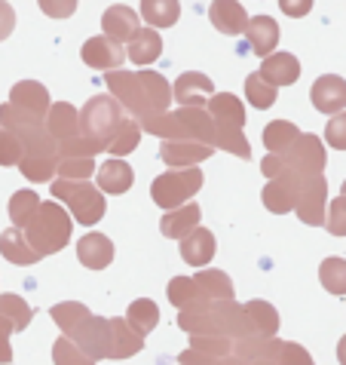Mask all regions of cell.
<instances>
[{
	"label": "cell",
	"mask_w": 346,
	"mask_h": 365,
	"mask_svg": "<svg viewBox=\"0 0 346 365\" xmlns=\"http://www.w3.org/2000/svg\"><path fill=\"white\" fill-rule=\"evenodd\" d=\"M126 322L135 329L141 338L150 334L157 326H159V307L154 304V298H138L129 304V313H126Z\"/></svg>",
	"instance_id": "35"
},
{
	"label": "cell",
	"mask_w": 346,
	"mask_h": 365,
	"mask_svg": "<svg viewBox=\"0 0 346 365\" xmlns=\"http://www.w3.org/2000/svg\"><path fill=\"white\" fill-rule=\"evenodd\" d=\"M110 329V347H108V359H129L135 353L145 350V338L126 322V317H114L108 319Z\"/></svg>",
	"instance_id": "19"
},
{
	"label": "cell",
	"mask_w": 346,
	"mask_h": 365,
	"mask_svg": "<svg viewBox=\"0 0 346 365\" xmlns=\"http://www.w3.org/2000/svg\"><path fill=\"white\" fill-rule=\"evenodd\" d=\"M13 28H16V9L6 0H0V40H6L13 34Z\"/></svg>",
	"instance_id": "49"
},
{
	"label": "cell",
	"mask_w": 346,
	"mask_h": 365,
	"mask_svg": "<svg viewBox=\"0 0 346 365\" xmlns=\"http://www.w3.org/2000/svg\"><path fill=\"white\" fill-rule=\"evenodd\" d=\"M298 185L300 178L294 175V172L285 169L279 178H270L267 187H263V206H267L273 215H288V212H294V197H298Z\"/></svg>",
	"instance_id": "15"
},
{
	"label": "cell",
	"mask_w": 346,
	"mask_h": 365,
	"mask_svg": "<svg viewBox=\"0 0 346 365\" xmlns=\"http://www.w3.org/2000/svg\"><path fill=\"white\" fill-rule=\"evenodd\" d=\"M199 227V206L196 202H184V206H178L175 212H166L159 221V230L162 237L169 240H184L190 230Z\"/></svg>",
	"instance_id": "28"
},
{
	"label": "cell",
	"mask_w": 346,
	"mask_h": 365,
	"mask_svg": "<svg viewBox=\"0 0 346 365\" xmlns=\"http://www.w3.org/2000/svg\"><path fill=\"white\" fill-rule=\"evenodd\" d=\"M193 282L206 301H233V282L224 270H199V277H193Z\"/></svg>",
	"instance_id": "32"
},
{
	"label": "cell",
	"mask_w": 346,
	"mask_h": 365,
	"mask_svg": "<svg viewBox=\"0 0 346 365\" xmlns=\"http://www.w3.org/2000/svg\"><path fill=\"white\" fill-rule=\"evenodd\" d=\"M77 258L80 264L89 270H105L110 261H114V242H110L105 233H83L77 240Z\"/></svg>",
	"instance_id": "20"
},
{
	"label": "cell",
	"mask_w": 346,
	"mask_h": 365,
	"mask_svg": "<svg viewBox=\"0 0 346 365\" xmlns=\"http://www.w3.org/2000/svg\"><path fill=\"white\" fill-rule=\"evenodd\" d=\"M218 252V242H215V233L206 230V227H196L190 230L184 240H181V258L187 261L190 267H206Z\"/></svg>",
	"instance_id": "25"
},
{
	"label": "cell",
	"mask_w": 346,
	"mask_h": 365,
	"mask_svg": "<svg viewBox=\"0 0 346 365\" xmlns=\"http://www.w3.org/2000/svg\"><path fill=\"white\" fill-rule=\"evenodd\" d=\"M40 206V197L34 194V190H16L13 197H9V221H13V227L22 230L28 221L34 218V212Z\"/></svg>",
	"instance_id": "38"
},
{
	"label": "cell",
	"mask_w": 346,
	"mask_h": 365,
	"mask_svg": "<svg viewBox=\"0 0 346 365\" xmlns=\"http://www.w3.org/2000/svg\"><path fill=\"white\" fill-rule=\"evenodd\" d=\"M190 350L193 353H202V356H230L233 353V341L230 338H221V334H190Z\"/></svg>",
	"instance_id": "42"
},
{
	"label": "cell",
	"mask_w": 346,
	"mask_h": 365,
	"mask_svg": "<svg viewBox=\"0 0 346 365\" xmlns=\"http://www.w3.org/2000/svg\"><path fill=\"white\" fill-rule=\"evenodd\" d=\"M56 172L68 181H89L95 175V157H58Z\"/></svg>",
	"instance_id": "41"
},
{
	"label": "cell",
	"mask_w": 346,
	"mask_h": 365,
	"mask_svg": "<svg viewBox=\"0 0 346 365\" xmlns=\"http://www.w3.org/2000/svg\"><path fill=\"white\" fill-rule=\"evenodd\" d=\"M294 212L310 227L325 225V212H328V181H325V175L300 178L298 197H294Z\"/></svg>",
	"instance_id": "11"
},
{
	"label": "cell",
	"mask_w": 346,
	"mask_h": 365,
	"mask_svg": "<svg viewBox=\"0 0 346 365\" xmlns=\"http://www.w3.org/2000/svg\"><path fill=\"white\" fill-rule=\"evenodd\" d=\"M0 255H4L9 264H19V267H28V264H37V261H43L31 249V242L25 240V233L19 227H9L0 233Z\"/></svg>",
	"instance_id": "27"
},
{
	"label": "cell",
	"mask_w": 346,
	"mask_h": 365,
	"mask_svg": "<svg viewBox=\"0 0 346 365\" xmlns=\"http://www.w3.org/2000/svg\"><path fill=\"white\" fill-rule=\"evenodd\" d=\"M319 279L322 289L331 292V295H346V261L343 258H325L319 267Z\"/></svg>",
	"instance_id": "40"
},
{
	"label": "cell",
	"mask_w": 346,
	"mask_h": 365,
	"mask_svg": "<svg viewBox=\"0 0 346 365\" xmlns=\"http://www.w3.org/2000/svg\"><path fill=\"white\" fill-rule=\"evenodd\" d=\"M43 129L56 138V145H68L77 135H83L80 133V110L74 105H68V101H56V105H49Z\"/></svg>",
	"instance_id": "18"
},
{
	"label": "cell",
	"mask_w": 346,
	"mask_h": 365,
	"mask_svg": "<svg viewBox=\"0 0 346 365\" xmlns=\"http://www.w3.org/2000/svg\"><path fill=\"white\" fill-rule=\"evenodd\" d=\"M22 233H25V240L31 242V249L37 252V255L46 258V255L62 252L70 242L74 221H70L65 206H56V202L49 200V202H40L37 212H34V218L28 221Z\"/></svg>",
	"instance_id": "4"
},
{
	"label": "cell",
	"mask_w": 346,
	"mask_h": 365,
	"mask_svg": "<svg viewBox=\"0 0 346 365\" xmlns=\"http://www.w3.org/2000/svg\"><path fill=\"white\" fill-rule=\"evenodd\" d=\"M123 120H126V110L114 96H93L83 105V110H80V133L98 141L101 148H108V141L114 138Z\"/></svg>",
	"instance_id": "6"
},
{
	"label": "cell",
	"mask_w": 346,
	"mask_h": 365,
	"mask_svg": "<svg viewBox=\"0 0 346 365\" xmlns=\"http://www.w3.org/2000/svg\"><path fill=\"white\" fill-rule=\"evenodd\" d=\"M162 56V37L154 31V28H138V34L126 43V58L138 68L154 65Z\"/></svg>",
	"instance_id": "26"
},
{
	"label": "cell",
	"mask_w": 346,
	"mask_h": 365,
	"mask_svg": "<svg viewBox=\"0 0 346 365\" xmlns=\"http://www.w3.org/2000/svg\"><path fill=\"white\" fill-rule=\"evenodd\" d=\"M166 295L172 301V307H178V313H187V310H206L211 301L202 298V292L196 289L193 277H175L169 279V289Z\"/></svg>",
	"instance_id": "29"
},
{
	"label": "cell",
	"mask_w": 346,
	"mask_h": 365,
	"mask_svg": "<svg viewBox=\"0 0 346 365\" xmlns=\"http://www.w3.org/2000/svg\"><path fill=\"white\" fill-rule=\"evenodd\" d=\"M53 185V200H62L68 206V215L77 218V225L83 227H95L108 212V200L105 194L93 185V181H49Z\"/></svg>",
	"instance_id": "5"
},
{
	"label": "cell",
	"mask_w": 346,
	"mask_h": 365,
	"mask_svg": "<svg viewBox=\"0 0 346 365\" xmlns=\"http://www.w3.org/2000/svg\"><path fill=\"white\" fill-rule=\"evenodd\" d=\"M0 126L19 138V148H22L19 172H22L28 181H53V172L58 166L56 138L49 135L43 126H31V123H25L22 117H16L9 105H0Z\"/></svg>",
	"instance_id": "1"
},
{
	"label": "cell",
	"mask_w": 346,
	"mask_h": 365,
	"mask_svg": "<svg viewBox=\"0 0 346 365\" xmlns=\"http://www.w3.org/2000/svg\"><path fill=\"white\" fill-rule=\"evenodd\" d=\"M19 157H22L19 138L0 126V166H19Z\"/></svg>",
	"instance_id": "46"
},
{
	"label": "cell",
	"mask_w": 346,
	"mask_h": 365,
	"mask_svg": "<svg viewBox=\"0 0 346 365\" xmlns=\"http://www.w3.org/2000/svg\"><path fill=\"white\" fill-rule=\"evenodd\" d=\"M337 362H340V365H346V334H343L340 344H337Z\"/></svg>",
	"instance_id": "52"
},
{
	"label": "cell",
	"mask_w": 346,
	"mask_h": 365,
	"mask_svg": "<svg viewBox=\"0 0 346 365\" xmlns=\"http://www.w3.org/2000/svg\"><path fill=\"white\" fill-rule=\"evenodd\" d=\"M138 141H141V123L138 120H132V117H126L123 123H120V129L114 133V138L108 141V148H105V154H110V157H126V154H132V150L138 148Z\"/></svg>",
	"instance_id": "37"
},
{
	"label": "cell",
	"mask_w": 346,
	"mask_h": 365,
	"mask_svg": "<svg viewBox=\"0 0 346 365\" xmlns=\"http://www.w3.org/2000/svg\"><path fill=\"white\" fill-rule=\"evenodd\" d=\"M325 141L334 148V150H346V110L334 114L325 126Z\"/></svg>",
	"instance_id": "45"
},
{
	"label": "cell",
	"mask_w": 346,
	"mask_h": 365,
	"mask_svg": "<svg viewBox=\"0 0 346 365\" xmlns=\"http://www.w3.org/2000/svg\"><path fill=\"white\" fill-rule=\"evenodd\" d=\"M233 356H239L242 362L254 359H267L273 365H315L313 356L300 344L282 341V338H246L233 344Z\"/></svg>",
	"instance_id": "7"
},
{
	"label": "cell",
	"mask_w": 346,
	"mask_h": 365,
	"mask_svg": "<svg viewBox=\"0 0 346 365\" xmlns=\"http://www.w3.org/2000/svg\"><path fill=\"white\" fill-rule=\"evenodd\" d=\"M276 96H279V89L273 86V83H267V80H263L258 71H251V74L246 77V98H248L251 108L267 110V108H273Z\"/></svg>",
	"instance_id": "39"
},
{
	"label": "cell",
	"mask_w": 346,
	"mask_h": 365,
	"mask_svg": "<svg viewBox=\"0 0 346 365\" xmlns=\"http://www.w3.org/2000/svg\"><path fill=\"white\" fill-rule=\"evenodd\" d=\"M340 197H346V181H343V187H340Z\"/></svg>",
	"instance_id": "54"
},
{
	"label": "cell",
	"mask_w": 346,
	"mask_h": 365,
	"mask_svg": "<svg viewBox=\"0 0 346 365\" xmlns=\"http://www.w3.org/2000/svg\"><path fill=\"white\" fill-rule=\"evenodd\" d=\"M141 16L147 28H172L181 16L178 0H141Z\"/></svg>",
	"instance_id": "33"
},
{
	"label": "cell",
	"mask_w": 346,
	"mask_h": 365,
	"mask_svg": "<svg viewBox=\"0 0 346 365\" xmlns=\"http://www.w3.org/2000/svg\"><path fill=\"white\" fill-rule=\"evenodd\" d=\"M279 9L285 16H291V19H300V16H307L313 9V0H279Z\"/></svg>",
	"instance_id": "50"
},
{
	"label": "cell",
	"mask_w": 346,
	"mask_h": 365,
	"mask_svg": "<svg viewBox=\"0 0 346 365\" xmlns=\"http://www.w3.org/2000/svg\"><path fill=\"white\" fill-rule=\"evenodd\" d=\"M141 133L159 135L162 141H202L215 148V123L206 108H175L166 110L147 123H141ZM218 150V148H215Z\"/></svg>",
	"instance_id": "2"
},
{
	"label": "cell",
	"mask_w": 346,
	"mask_h": 365,
	"mask_svg": "<svg viewBox=\"0 0 346 365\" xmlns=\"http://www.w3.org/2000/svg\"><path fill=\"white\" fill-rule=\"evenodd\" d=\"M258 74L276 89L279 86H291V83H298V77H300V62L291 53H270L261 62Z\"/></svg>",
	"instance_id": "24"
},
{
	"label": "cell",
	"mask_w": 346,
	"mask_h": 365,
	"mask_svg": "<svg viewBox=\"0 0 346 365\" xmlns=\"http://www.w3.org/2000/svg\"><path fill=\"white\" fill-rule=\"evenodd\" d=\"M310 98H313V108L319 110V114H331V117L340 114L346 108V80L337 74H322L313 83Z\"/></svg>",
	"instance_id": "14"
},
{
	"label": "cell",
	"mask_w": 346,
	"mask_h": 365,
	"mask_svg": "<svg viewBox=\"0 0 346 365\" xmlns=\"http://www.w3.org/2000/svg\"><path fill=\"white\" fill-rule=\"evenodd\" d=\"M282 163L288 172H294L298 178H313V175H325V163H328V154H325V145L319 135L313 133H300L298 141L285 150Z\"/></svg>",
	"instance_id": "9"
},
{
	"label": "cell",
	"mask_w": 346,
	"mask_h": 365,
	"mask_svg": "<svg viewBox=\"0 0 346 365\" xmlns=\"http://www.w3.org/2000/svg\"><path fill=\"white\" fill-rule=\"evenodd\" d=\"M49 317H53V322L62 329L65 338H74V334L89 322L93 310H89L86 304H80V301H62V304H53Z\"/></svg>",
	"instance_id": "30"
},
{
	"label": "cell",
	"mask_w": 346,
	"mask_h": 365,
	"mask_svg": "<svg viewBox=\"0 0 346 365\" xmlns=\"http://www.w3.org/2000/svg\"><path fill=\"white\" fill-rule=\"evenodd\" d=\"M209 19H211V25H215L221 34H227V37L242 34L246 31V25H248V13L242 9L239 0H211Z\"/></svg>",
	"instance_id": "21"
},
{
	"label": "cell",
	"mask_w": 346,
	"mask_h": 365,
	"mask_svg": "<svg viewBox=\"0 0 346 365\" xmlns=\"http://www.w3.org/2000/svg\"><path fill=\"white\" fill-rule=\"evenodd\" d=\"M9 334H13V326L0 317V365L13 362V347H9Z\"/></svg>",
	"instance_id": "48"
},
{
	"label": "cell",
	"mask_w": 346,
	"mask_h": 365,
	"mask_svg": "<svg viewBox=\"0 0 346 365\" xmlns=\"http://www.w3.org/2000/svg\"><path fill=\"white\" fill-rule=\"evenodd\" d=\"M246 365H273V362H267V359H254V362H246Z\"/></svg>",
	"instance_id": "53"
},
{
	"label": "cell",
	"mask_w": 346,
	"mask_h": 365,
	"mask_svg": "<svg viewBox=\"0 0 346 365\" xmlns=\"http://www.w3.org/2000/svg\"><path fill=\"white\" fill-rule=\"evenodd\" d=\"M9 108H13L16 117H22L25 123L31 126H43L46 123V114H49V93L43 83L37 80H22L9 89Z\"/></svg>",
	"instance_id": "10"
},
{
	"label": "cell",
	"mask_w": 346,
	"mask_h": 365,
	"mask_svg": "<svg viewBox=\"0 0 346 365\" xmlns=\"http://www.w3.org/2000/svg\"><path fill=\"white\" fill-rule=\"evenodd\" d=\"M206 110H209L211 123H215V148L227 150L233 157L248 160L251 145L246 133H242V126H246V108H242V101L233 93H218L209 98Z\"/></svg>",
	"instance_id": "3"
},
{
	"label": "cell",
	"mask_w": 346,
	"mask_h": 365,
	"mask_svg": "<svg viewBox=\"0 0 346 365\" xmlns=\"http://www.w3.org/2000/svg\"><path fill=\"white\" fill-rule=\"evenodd\" d=\"M202 172L199 166L193 169H169L162 172V175L154 178V185H150V197H154L157 206L162 209H178L184 206V202H190L193 197L199 194L202 187Z\"/></svg>",
	"instance_id": "8"
},
{
	"label": "cell",
	"mask_w": 346,
	"mask_h": 365,
	"mask_svg": "<svg viewBox=\"0 0 346 365\" xmlns=\"http://www.w3.org/2000/svg\"><path fill=\"white\" fill-rule=\"evenodd\" d=\"M211 96H215V83L199 71H184L172 86V98L181 108H206Z\"/></svg>",
	"instance_id": "12"
},
{
	"label": "cell",
	"mask_w": 346,
	"mask_h": 365,
	"mask_svg": "<svg viewBox=\"0 0 346 365\" xmlns=\"http://www.w3.org/2000/svg\"><path fill=\"white\" fill-rule=\"evenodd\" d=\"M300 129L288 123V120H273V123L263 126V148L270 150V154H285L294 141H298Z\"/></svg>",
	"instance_id": "36"
},
{
	"label": "cell",
	"mask_w": 346,
	"mask_h": 365,
	"mask_svg": "<svg viewBox=\"0 0 346 365\" xmlns=\"http://www.w3.org/2000/svg\"><path fill=\"white\" fill-rule=\"evenodd\" d=\"M80 58H83L89 68L105 71L108 74V71H120V65L126 62V49L108 37H93L83 43V49H80Z\"/></svg>",
	"instance_id": "17"
},
{
	"label": "cell",
	"mask_w": 346,
	"mask_h": 365,
	"mask_svg": "<svg viewBox=\"0 0 346 365\" xmlns=\"http://www.w3.org/2000/svg\"><path fill=\"white\" fill-rule=\"evenodd\" d=\"M242 34L248 37V46H251L254 56L267 58L270 53H276V43H279V25H276V19H270V16H251Z\"/></svg>",
	"instance_id": "22"
},
{
	"label": "cell",
	"mask_w": 346,
	"mask_h": 365,
	"mask_svg": "<svg viewBox=\"0 0 346 365\" xmlns=\"http://www.w3.org/2000/svg\"><path fill=\"white\" fill-rule=\"evenodd\" d=\"M211 154H215V148L202 145V141H162L159 145V160L169 169H193Z\"/></svg>",
	"instance_id": "13"
},
{
	"label": "cell",
	"mask_w": 346,
	"mask_h": 365,
	"mask_svg": "<svg viewBox=\"0 0 346 365\" xmlns=\"http://www.w3.org/2000/svg\"><path fill=\"white\" fill-rule=\"evenodd\" d=\"M246 307V317L251 322V329H254V338H276V331H279V313L273 304L267 301H248V304H242Z\"/></svg>",
	"instance_id": "31"
},
{
	"label": "cell",
	"mask_w": 346,
	"mask_h": 365,
	"mask_svg": "<svg viewBox=\"0 0 346 365\" xmlns=\"http://www.w3.org/2000/svg\"><path fill=\"white\" fill-rule=\"evenodd\" d=\"M325 227H328L331 237H346V197H337L334 202H328Z\"/></svg>",
	"instance_id": "44"
},
{
	"label": "cell",
	"mask_w": 346,
	"mask_h": 365,
	"mask_svg": "<svg viewBox=\"0 0 346 365\" xmlns=\"http://www.w3.org/2000/svg\"><path fill=\"white\" fill-rule=\"evenodd\" d=\"M138 13L126 4H114L105 9V16H101V31H105L108 40H114V43H129L132 37L138 34Z\"/></svg>",
	"instance_id": "16"
},
{
	"label": "cell",
	"mask_w": 346,
	"mask_h": 365,
	"mask_svg": "<svg viewBox=\"0 0 346 365\" xmlns=\"http://www.w3.org/2000/svg\"><path fill=\"white\" fill-rule=\"evenodd\" d=\"M261 172L270 178H279L282 172H285V163H282V157L279 154H270V157H263V163H261Z\"/></svg>",
	"instance_id": "51"
},
{
	"label": "cell",
	"mask_w": 346,
	"mask_h": 365,
	"mask_svg": "<svg viewBox=\"0 0 346 365\" xmlns=\"http://www.w3.org/2000/svg\"><path fill=\"white\" fill-rule=\"evenodd\" d=\"M49 19H70L77 13V0H37Z\"/></svg>",
	"instance_id": "47"
},
{
	"label": "cell",
	"mask_w": 346,
	"mask_h": 365,
	"mask_svg": "<svg viewBox=\"0 0 346 365\" xmlns=\"http://www.w3.org/2000/svg\"><path fill=\"white\" fill-rule=\"evenodd\" d=\"M95 187L101 190V194H126V190L135 185V172H132V166L126 163V160H105L101 163V169H95Z\"/></svg>",
	"instance_id": "23"
},
{
	"label": "cell",
	"mask_w": 346,
	"mask_h": 365,
	"mask_svg": "<svg viewBox=\"0 0 346 365\" xmlns=\"http://www.w3.org/2000/svg\"><path fill=\"white\" fill-rule=\"evenodd\" d=\"M53 362L56 365H95V359H89L74 341L65 338V334L53 344Z\"/></svg>",
	"instance_id": "43"
},
{
	"label": "cell",
	"mask_w": 346,
	"mask_h": 365,
	"mask_svg": "<svg viewBox=\"0 0 346 365\" xmlns=\"http://www.w3.org/2000/svg\"><path fill=\"white\" fill-rule=\"evenodd\" d=\"M0 317H4L9 326H13V331H25L28 322L34 319V307L22 295L4 292V295H0Z\"/></svg>",
	"instance_id": "34"
}]
</instances>
